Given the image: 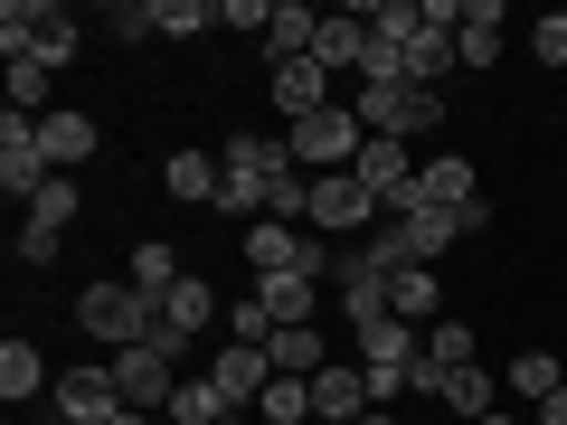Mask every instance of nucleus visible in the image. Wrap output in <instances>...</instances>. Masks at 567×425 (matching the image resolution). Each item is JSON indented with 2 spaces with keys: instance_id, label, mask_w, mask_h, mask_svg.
Segmentation results:
<instances>
[{
  "instance_id": "obj_1",
  "label": "nucleus",
  "mask_w": 567,
  "mask_h": 425,
  "mask_svg": "<svg viewBox=\"0 0 567 425\" xmlns=\"http://www.w3.org/2000/svg\"><path fill=\"white\" fill-rule=\"evenodd\" d=\"M76 322H85V341H95V360L162 341V303H152V293H133L123 274H114V283H85V293H76Z\"/></svg>"
},
{
  "instance_id": "obj_2",
  "label": "nucleus",
  "mask_w": 567,
  "mask_h": 425,
  "mask_svg": "<svg viewBox=\"0 0 567 425\" xmlns=\"http://www.w3.org/2000/svg\"><path fill=\"white\" fill-rule=\"evenodd\" d=\"M284 142H293V170H303V180H331V170H350V162H360L369 123L350 114V104H322V114L284 123Z\"/></svg>"
},
{
  "instance_id": "obj_3",
  "label": "nucleus",
  "mask_w": 567,
  "mask_h": 425,
  "mask_svg": "<svg viewBox=\"0 0 567 425\" xmlns=\"http://www.w3.org/2000/svg\"><path fill=\"white\" fill-rule=\"evenodd\" d=\"M0 48H10V58H39L48 76H58V66L85 48V29L66 20L58 0H10V10H0Z\"/></svg>"
},
{
  "instance_id": "obj_4",
  "label": "nucleus",
  "mask_w": 567,
  "mask_h": 425,
  "mask_svg": "<svg viewBox=\"0 0 567 425\" xmlns=\"http://www.w3.org/2000/svg\"><path fill=\"white\" fill-rule=\"evenodd\" d=\"M388 274H398V246H388V237L331 265V303H341V322H350V331L388 322Z\"/></svg>"
},
{
  "instance_id": "obj_5",
  "label": "nucleus",
  "mask_w": 567,
  "mask_h": 425,
  "mask_svg": "<svg viewBox=\"0 0 567 425\" xmlns=\"http://www.w3.org/2000/svg\"><path fill=\"white\" fill-rule=\"evenodd\" d=\"M350 114H360L369 133H388V142H416V133L445 123V95H435V85H360Z\"/></svg>"
},
{
  "instance_id": "obj_6",
  "label": "nucleus",
  "mask_w": 567,
  "mask_h": 425,
  "mask_svg": "<svg viewBox=\"0 0 567 425\" xmlns=\"http://www.w3.org/2000/svg\"><path fill=\"white\" fill-rule=\"evenodd\" d=\"M181 350L171 341H142V350H114V387H123V406H142V416H171V397H181Z\"/></svg>"
},
{
  "instance_id": "obj_7",
  "label": "nucleus",
  "mask_w": 567,
  "mask_h": 425,
  "mask_svg": "<svg viewBox=\"0 0 567 425\" xmlns=\"http://www.w3.org/2000/svg\"><path fill=\"white\" fill-rule=\"evenodd\" d=\"M350 170H360V180H369V199H379L388 208V218H406V208H416V152H406V142H388V133H369L360 142V162H350Z\"/></svg>"
},
{
  "instance_id": "obj_8",
  "label": "nucleus",
  "mask_w": 567,
  "mask_h": 425,
  "mask_svg": "<svg viewBox=\"0 0 567 425\" xmlns=\"http://www.w3.org/2000/svg\"><path fill=\"white\" fill-rule=\"evenodd\" d=\"M76 208H85V189L76 180H48L39 199L20 208V265H48L66 246V227H76Z\"/></svg>"
},
{
  "instance_id": "obj_9",
  "label": "nucleus",
  "mask_w": 567,
  "mask_h": 425,
  "mask_svg": "<svg viewBox=\"0 0 567 425\" xmlns=\"http://www.w3.org/2000/svg\"><path fill=\"white\" fill-rule=\"evenodd\" d=\"M48 406H58V425H104V416H123L114 360H95V369H58V387H48Z\"/></svg>"
},
{
  "instance_id": "obj_10",
  "label": "nucleus",
  "mask_w": 567,
  "mask_h": 425,
  "mask_svg": "<svg viewBox=\"0 0 567 425\" xmlns=\"http://www.w3.org/2000/svg\"><path fill=\"white\" fill-rule=\"evenodd\" d=\"M369 218H379V199H369L360 170H331V180H312V208H303L312 237H350V227H369Z\"/></svg>"
},
{
  "instance_id": "obj_11",
  "label": "nucleus",
  "mask_w": 567,
  "mask_h": 425,
  "mask_svg": "<svg viewBox=\"0 0 567 425\" xmlns=\"http://www.w3.org/2000/svg\"><path fill=\"white\" fill-rule=\"evenodd\" d=\"M48 180H58V170H48V152H39V123H29V114H0V189L29 208Z\"/></svg>"
},
{
  "instance_id": "obj_12",
  "label": "nucleus",
  "mask_w": 567,
  "mask_h": 425,
  "mask_svg": "<svg viewBox=\"0 0 567 425\" xmlns=\"http://www.w3.org/2000/svg\"><path fill=\"white\" fill-rule=\"evenodd\" d=\"M208 379L227 387V406H237V416H256V397L275 387V350H256V341H227L218 360H208Z\"/></svg>"
},
{
  "instance_id": "obj_13",
  "label": "nucleus",
  "mask_w": 567,
  "mask_h": 425,
  "mask_svg": "<svg viewBox=\"0 0 567 425\" xmlns=\"http://www.w3.org/2000/svg\"><path fill=\"white\" fill-rule=\"evenodd\" d=\"M246 293L265 303V322H275V331L322 322V283H312V274H246Z\"/></svg>"
},
{
  "instance_id": "obj_14",
  "label": "nucleus",
  "mask_w": 567,
  "mask_h": 425,
  "mask_svg": "<svg viewBox=\"0 0 567 425\" xmlns=\"http://www.w3.org/2000/svg\"><path fill=\"white\" fill-rule=\"evenodd\" d=\"M388 246H398V265H435L445 246H464V218H445V208H406V218H388Z\"/></svg>"
},
{
  "instance_id": "obj_15",
  "label": "nucleus",
  "mask_w": 567,
  "mask_h": 425,
  "mask_svg": "<svg viewBox=\"0 0 567 425\" xmlns=\"http://www.w3.org/2000/svg\"><path fill=\"white\" fill-rule=\"evenodd\" d=\"M369 416V369L360 360H331L312 379V425H360Z\"/></svg>"
},
{
  "instance_id": "obj_16",
  "label": "nucleus",
  "mask_w": 567,
  "mask_h": 425,
  "mask_svg": "<svg viewBox=\"0 0 567 425\" xmlns=\"http://www.w3.org/2000/svg\"><path fill=\"white\" fill-rule=\"evenodd\" d=\"M312 39H322V10H303V0H275V20H265V76H275V66H303L312 58Z\"/></svg>"
},
{
  "instance_id": "obj_17",
  "label": "nucleus",
  "mask_w": 567,
  "mask_h": 425,
  "mask_svg": "<svg viewBox=\"0 0 567 425\" xmlns=\"http://www.w3.org/2000/svg\"><path fill=\"white\" fill-rule=\"evenodd\" d=\"M218 162H227V180H265L275 189V180H293V142L284 133H227Z\"/></svg>"
},
{
  "instance_id": "obj_18",
  "label": "nucleus",
  "mask_w": 567,
  "mask_h": 425,
  "mask_svg": "<svg viewBox=\"0 0 567 425\" xmlns=\"http://www.w3.org/2000/svg\"><path fill=\"white\" fill-rule=\"evenodd\" d=\"M360 48H369V0L322 20V39H312V66H322V76H360Z\"/></svg>"
},
{
  "instance_id": "obj_19",
  "label": "nucleus",
  "mask_w": 567,
  "mask_h": 425,
  "mask_svg": "<svg viewBox=\"0 0 567 425\" xmlns=\"http://www.w3.org/2000/svg\"><path fill=\"white\" fill-rule=\"evenodd\" d=\"M39 152H48V170H76V162H95V123L76 114V104H58V114H39Z\"/></svg>"
},
{
  "instance_id": "obj_20",
  "label": "nucleus",
  "mask_w": 567,
  "mask_h": 425,
  "mask_svg": "<svg viewBox=\"0 0 567 425\" xmlns=\"http://www.w3.org/2000/svg\"><path fill=\"white\" fill-rule=\"evenodd\" d=\"M473 199H483V189H473V162H464V152H445V162H425V170H416V208H445V218H464Z\"/></svg>"
},
{
  "instance_id": "obj_21",
  "label": "nucleus",
  "mask_w": 567,
  "mask_h": 425,
  "mask_svg": "<svg viewBox=\"0 0 567 425\" xmlns=\"http://www.w3.org/2000/svg\"><path fill=\"white\" fill-rule=\"evenodd\" d=\"M162 180H171V199H189V208H218L227 162H218V152H171V162H162Z\"/></svg>"
},
{
  "instance_id": "obj_22",
  "label": "nucleus",
  "mask_w": 567,
  "mask_h": 425,
  "mask_svg": "<svg viewBox=\"0 0 567 425\" xmlns=\"http://www.w3.org/2000/svg\"><path fill=\"white\" fill-rule=\"evenodd\" d=\"M502 20H511L502 0H473V10H464V29H454V58H464L473 76H483V66H502Z\"/></svg>"
},
{
  "instance_id": "obj_23",
  "label": "nucleus",
  "mask_w": 567,
  "mask_h": 425,
  "mask_svg": "<svg viewBox=\"0 0 567 425\" xmlns=\"http://www.w3.org/2000/svg\"><path fill=\"white\" fill-rule=\"evenodd\" d=\"M265 95L284 104V123H303V114H322V104H331V76L303 58V66H275V76H265Z\"/></svg>"
},
{
  "instance_id": "obj_24",
  "label": "nucleus",
  "mask_w": 567,
  "mask_h": 425,
  "mask_svg": "<svg viewBox=\"0 0 567 425\" xmlns=\"http://www.w3.org/2000/svg\"><path fill=\"white\" fill-rule=\"evenodd\" d=\"M208 322H218V293H208L199 274H181V283H171V303H162V341L181 350L189 331H208Z\"/></svg>"
},
{
  "instance_id": "obj_25",
  "label": "nucleus",
  "mask_w": 567,
  "mask_h": 425,
  "mask_svg": "<svg viewBox=\"0 0 567 425\" xmlns=\"http://www.w3.org/2000/svg\"><path fill=\"white\" fill-rule=\"evenodd\" d=\"M435 303H445V293H435V265H398V274H388V312H398V322H445V312H435Z\"/></svg>"
},
{
  "instance_id": "obj_26",
  "label": "nucleus",
  "mask_w": 567,
  "mask_h": 425,
  "mask_svg": "<svg viewBox=\"0 0 567 425\" xmlns=\"http://www.w3.org/2000/svg\"><path fill=\"white\" fill-rule=\"evenodd\" d=\"M275 379H322L331 369V350H322V322H303V331H275Z\"/></svg>"
},
{
  "instance_id": "obj_27",
  "label": "nucleus",
  "mask_w": 567,
  "mask_h": 425,
  "mask_svg": "<svg viewBox=\"0 0 567 425\" xmlns=\"http://www.w3.org/2000/svg\"><path fill=\"white\" fill-rule=\"evenodd\" d=\"M48 387H58V379H48V360H39V350H29V341H0V397H10V406H29V397H48Z\"/></svg>"
},
{
  "instance_id": "obj_28",
  "label": "nucleus",
  "mask_w": 567,
  "mask_h": 425,
  "mask_svg": "<svg viewBox=\"0 0 567 425\" xmlns=\"http://www.w3.org/2000/svg\"><path fill=\"white\" fill-rule=\"evenodd\" d=\"M445 66H464V58H454V29H425V10H416V39H406V85H435Z\"/></svg>"
},
{
  "instance_id": "obj_29",
  "label": "nucleus",
  "mask_w": 567,
  "mask_h": 425,
  "mask_svg": "<svg viewBox=\"0 0 567 425\" xmlns=\"http://www.w3.org/2000/svg\"><path fill=\"white\" fill-rule=\"evenodd\" d=\"M492 397H502V387H492V369L473 360V369H454V379H445V397H435V406H454V425H483Z\"/></svg>"
},
{
  "instance_id": "obj_30",
  "label": "nucleus",
  "mask_w": 567,
  "mask_h": 425,
  "mask_svg": "<svg viewBox=\"0 0 567 425\" xmlns=\"http://www.w3.org/2000/svg\"><path fill=\"white\" fill-rule=\"evenodd\" d=\"M237 406H227L218 379H181V397H171V425H227Z\"/></svg>"
},
{
  "instance_id": "obj_31",
  "label": "nucleus",
  "mask_w": 567,
  "mask_h": 425,
  "mask_svg": "<svg viewBox=\"0 0 567 425\" xmlns=\"http://www.w3.org/2000/svg\"><path fill=\"white\" fill-rule=\"evenodd\" d=\"M189 265H171V246H133V265H123V283L133 293H152V303H171V283H181Z\"/></svg>"
},
{
  "instance_id": "obj_32",
  "label": "nucleus",
  "mask_w": 567,
  "mask_h": 425,
  "mask_svg": "<svg viewBox=\"0 0 567 425\" xmlns=\"http://www.w3.org/2000/svg\"><path fill=\"white\" fill-rule=\"evenodd\" d=\"M425 369H435V379L473 369V322H425Z\"/></svg>"
},
{
  "instance_id": "obj_33",
  "label": "nucleus",
  "mask_w": 567,
  "mask_h": 425,
  "mask_svg": "<svg viewBox=\"0 0 567 425\" xmlns=\"http://www.w3.org/2000/svg\"><path fill=\"white\" fill-rule=\"evenodd\" d=\"M256 425H312V379H275L256 397Z\"/></svg>"
},
{
  "instance_id": "obj_34",
  "label": "nucleus",
  "mask_w": 567,
  "mask_h": 425,
  "mask_svg": "<svg viewBox=\"0 0 567 425\" xmlns=\"http://www.w3.org/2000/svg\"><path fill=\"white\" fill-rule=\"evenodd\" d=\"M48 85H58V76H48L39 58H10V114H29V123L58 114V104H48Z\"/></svg>"
},
{
  "instance_id": "obj_35",
  "label": "nucleus",
  "mask_w": 567,
  "mask_h": 425,
  "mask_svg": "<svg viewBox=\"0 0 567 425\" xmlns=\"http://www.w3.org/2000/svg\"><path fill=\"white\" fill-rule=\"evenodd\" d=\"M511 387H520V397H558V387H567V360H548V350H520V360H511Z\"/></svg>"
},
{
  "instance_id": "obj_36",
  "label": "nucleus",
  "mask_w": 567,
  "mask_h": 425,
  "mask_svg": "<svg viewBox=\"0 0 567 425\" xmlns=\"http://www.w3.org/2000/svg\"><path fill=\"white\" fill-rule=\"evenodd\" d=\"M152 20H162V39H199V29H218V0H152Z\"/></svg>"
},
{
  "instance_id": "obj_37",
  "label": "nucleus",
  "mask_w": 567,
  "mask_h": 425,
  "mask_svg": "<svg viewBox=\"0 0 567 425\" xmlns=\"http://www.w3.org/2000/svg\"><path fill=\"white\" fill-rule=\"evenodd\" d=\"M529 58H539V66H567V10H548V20L529 29Z\"/></svg>"
},
{
  "instance_id": "obj_38",
  "label": "nucleus",
  "mask_w": 567,
  "mask_h": 425,
  "mask_svg": "<svg viewBox=\"0 0 567 425\" xmlns=\"http://www.w3.org/2000/svg\"><path fill=\"white\" fill-rule=\"evenodd\" d=\"M104 29H114V39H162V20H152V0H123V10H104Z\"/></svg>"
},
{
  "instance_id": "obj_39",
  "label": "nucleus",
  "mask_w": 567,
  "mask_h": 425,
  "mask_svg": "<svg viewBox=\"0 0 567 425\" xmlns=\"http://www.w3.org/2000/svg\"><path fill=\"white\" fill-rule=\"evenodd\" d=\"M265 20H275V0H218V29H246V39H265Z\"/></svg>"
},
{
  "instance_id": "obj_40",
  "label": "nucleus",
  "mask_w": 567,
  "mask_h": 425,
  "mask_svg": "<svg viewBox=\"0 0 567 425\" xmlns=\"http://www.w3.org/2000/svg\"><path fill=\"white\" fill-rule=\"evenodd\" d=\"M227 341H256V350H265V341H275V322H265V303H256V293H246V303H237V312H227Z\"/></svg>"
},
{
  "instance_id": "obj_41",
  "label": "nucleus",
  "mask_w": 567,
  "mask_h": 425,
  "mask_svg": "<svg viewBox=\"0 0 567 425\" xmlns=\"http://www.w3.org/2000/svg\"><path fill=\"white\" fill-rule=\"evenodd\" d=\"M539 406H548V416H539V425H567V387H558V397H539Z\"/></svg>"
},
{
  "instance_id": "obj_42",
  "label": "nucleus",
  "mask_w": 567,
  "mask_h": 425,
  "mask_svg": "<svg viewBox=\"0 0 567 425\" xmlns=\"http://www.w3.org/2000/svg\"><path fill=\"white\" fill-rule=\"evenodd\" d=\"M104 425H152V416H142V406H123V416H104Z\"/></svg>"
},
{
  "instance_id": "obj_43",
  "label": "nucleus",
  "mask_w": 567,
  "mask_h": 425,
  "mask_svg": "<svg viewBox=\"0 0 567 425\" xmlns=\"http://www.w3.org/2000/svg\"><path fill=\"white\" fill-rule=\"evenodd\" d=\"M483 425H520V416H511V406H492V416H483Z\"/></svg>"
},
{
  "instance_id": "obj_44",
  "label": "nucleus",
  "mask_w": 567,
  "mask_h": 425,
  "mask_svg": "<svg viewBox=\"0 0 567 425\" xmlns=\"http://www.w3.org/2000/svg\"><path fill=\"white\" fill-rule=\"evenodd\" d=\"M227 425H256V416H227Z\"/></svg>"
}]
</instances>
